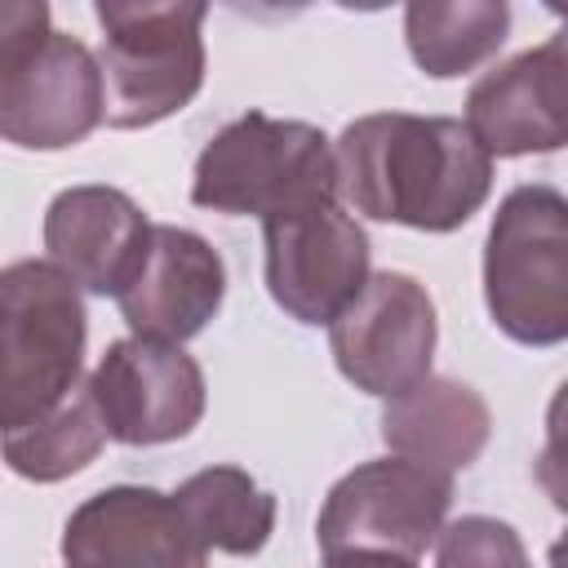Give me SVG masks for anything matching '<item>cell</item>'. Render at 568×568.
I'll return each mask as SVG.
<instances>
[{"label":"cell","mask_w":568,"mask_h":568,"mask_svg":"<svg viewBox=\"0 0 568 568\" xmlns=\"http://www.w3.org/2000/svg\"><path fill=\"white\" fill-rule=\"evenodd\" d=\"M204 22L160 18L102 31V120L111 129H151L182 106L204 84Z\"/></svg>","instance_id":"cell-10"},{"label":"cell","mask_w":568,"mask_h":568,"mask_svg":"<svg viewBox=\"0 0 568 568\" xmlns=\"http://www.w3.org/2000/svg\"><path fill=\"white\" fill-rule=\"evenodd\" d=\"M484 302L519 346L568 337V200L555 186H515L497 204L484 244Z\"/></svg>","instance_id":"cell-4"},{"label":"cell","mask_w":568,"mask_h":568,"mask_svg":"<svg viewBox=\"0 0 568 568\" xmlns=\"http://www.w3.org/2000/svg\"><path fill=\"white\" fill-rule=\"evenodd\" d=\"M98 53L62 31H49L22 62L0 71V138L22 151H62L102 124Z\"/></svg>","instance_id":"cell-9"},{"label":"cell","mask_w":568,"mask_h":568,"mask_svg":"<svg viewBox=\"0 0 568 568\" xmlns=\"http://www.w3.org/2000/svg\"><path fill=\"white\" fill-rule=\"evenodd\" d=\"M222 297H226L222 253L186 226L151 222L142 266L115 293V306L133 337L191 342L222 311Z\"/></svg>","instance_id":"cell-13"},{"label":"cell","mask_w":568,"mask_h":568,"mask_svg":"<svg viewBox=\"0 0 568 568\" xmlns=\"http://www.w3.org/2000/svg\"><path fill=\"white\" fill-rule=\"evenodd\" d=\"M342 9H355V13H377V9H390L395 0H337Z\"/></svg>","instance_id":"cell-23"},{"label":"cell","mask_w":568,"mask_h":568,"mask_svg":"<svg viewBox=\"0 0 568 568\" xmlns=\"http://www.w3.org/2000/svg\"><path fill=\"white\" fill-rule=\"evenodd\" d=\"M493 435V413L484 395L457 377L426 373L408 390L390 395L382 408V439L390 453L422 462L430 470H466Z\"/></svg>","instance_id":"cell-15"},{"label":"cell","mask_w":568,"mask_h":568,"mask_svg":"<svg viewBox=\"0 0 568 568\" xmlns=\"http://www.w3.org/2000/svg\"><path fill=\"white\" fill-rule=\"evenodd\" d=\"M439 320L426 284L404 271H368L359 293L328 320V351L337 373L373 395L390 399L430 373Z\"/></svg>","instance_id":"cell-6"},{"label":"cell","mask_w":568,"mask_h":568,"mask_svg":"<svg viewBox=\"0 0 568 568\" xmlns=\"http://www.w3.org/2000/svg\"><path fill=\"white\" fill-rule=\"evenodd\" d=\"M49 31V0H0V71L44 44Z\"/></svg>","instance_id":"cell-20"},{"label":"cell","mask_w":568,"mask_h":568,"mask_svg":"<svg viewBox=\"0 0 568 568\" xmlns=\"http://www.w3.org/2000/svg\"><path fill=\"white\" fill-rule=\"evenodd\" d=\"M102 444H106V426H102L89 382H80L67 399H58L36 422L0 430L4 466L31 484H58V479L80 475L102 453Z\"/></svg>","instance_id":"cell-18"},{"label":"cell","mask_w":568,"mask_h":568,"mask_svg":"<svg viewBox=\"0 0 568 568\" xmlns=\"http://www.w3.org/2000/svg\"><path fill=\"white\" fill-rule=\"evenodd\" d=\"M80 284L49 257L0 266V430L27 426L84 382Z\"/></svg>","instance_id":"cell-3"},{"label":"cell","mask_w":568,"mask_h":568,"mask_svg":"<svg viewBox=\"0 0 568 568\" xmlns=\"http://www.w3.org/2000/svg\"><path fill=\"white\" fill-rule=\"evenodd\" d=\"M435 564H524V546L510 524L488 519V515H462L453 524H439L435 541Z\"/></svg>","instance_id":"cell-19"},{"label":"cell","mask_w":568,"mask_h":568,"mask_svg":"<svg viewBox=\"0 0 568 568\" xmlns=\"http://www.w3.org/2000/svg\"><path fill=\"white\" fill-rule=\"evenodd\" d=\"M510 36V0H404V44L430 80L479 71Z\"/></svg>","instance_id":"cell-16"},{"label":"cell","mask_w":568,"mask_h":568,"mask_svg":"<svg viewBox=\"0 0 568 568\" xmlns=\"http://www.w3.org/2000/svg\"><path fill=\"white\" fill-rule=\"evenodd\" d=\"M333 164L337 195L359 217L430 235L466 226L493 191V155L448 115H359L333 142Z\"/></svg>","instance_id":"cell-1"},{"label":"cell","mask_w":568,"mask_h":568,"mask_svg":"<svg viewBox=\"0 0 568 568\" xmlns=\"http://www.w3.org/2000/svg\"><path fill=\"white\" fill-rule=\"evenodd\" d=\"M222 4L244 13V18H257V22H288L302 9H311L315 0H222Z\"/></svg>","instance_id":"cell-22"},{"label":"cell","mask_w":568,"mask_h":568,"mask_svg":"<svg viewBox=\"0 0 568 568\" xmlns=\"http://www.w3.org/2000/svg\"><path fill=\"white\" fill-rule=\"evenodd\" d=\"M89 390L102 413L106 439L129 448L182 439L204 417V373L182 351V342H111L89 373Z\"/></svg>","instance_id":"cell-7"},{"label":"cell","mask_w":568,"mask_h":568,"mask_svg":"<svg viewBox=\"0 0 568 568\" xmlns=\"http://www.w3.org/2000/svg\"><path fill=\"white\" fill-rule=\"evenodd\" d=\"M151 240L146 213L120 186H67L44 209V248L84 293L115 297L142 266Z\"/></svg>","instance_id":"cell-14"},{"label":"cell","mask_w":568,"mask_h":568,"mask_svg":"<svg viewBox=\"0 0 568 568\" xmlns=\"http://www.w3.org/2000/svg\"><path fill=\"white\" fill-rule=\"evenodd\" d=\"M266 293L297 324H328L368 280V235L333 200L262 222Z\"/></svg>","instance_id":"cell-8"},{"label":"cell","mask_w":568,"mask_h":568,"mask_svg":"<svg viewBox=\"0 0 568 568\" xmlns=\"http://www.w3.org/2000/svg\"><path fill=\"white\" fill-rule=\"evenodd\" d=\"M337 200V164L324 129L244 111L195 155L191 204L231 217H288Z\"/></svg>","instance_id":"cell-2"},{"label":"cell","mask_w":568,"mask_h":568,"mask_svg":"<svg viewBox=\"0 0 568 568\" xmlns=\"http://www.w3.org/2000/svg\"><path fill=\"white\" fill-rule=\"evenodd\" d=\"M178 506L195 541L213 555H257L275 532V497L240 466H209L178 484Z\"/></svg>","instance_id":"cell-17"},{"label":"cell","mask_w":568,"mask_h":568,"mask_svg":"<svg viewBox=\"0 0 568 568\" xmlns=\"http://www.w3.org/2000/svg\"><path fill=\"white\" fill-rule=\"evenodd\" d=\"M62 559L80 568H200L209 550L195 541L173 493L111 484L71 510Z\"/></svg>","instance_id":"cell-12"},{"label":"cell","mask_w":568,"mask_h":568,"mask_svg":"<svg viewBox=\"0 0 568 568\" xmlns=\"http://www.w3.org/2000/svg\"><path fill=\"white\" fill-rule=\"evenodd\" d=\"M453 506V475L408 462L399 453L346 470L315 519V546L328 564L399 559L417 564Z\"/></svg>","instance_id":"cell-5"},{"label":"cell","mask_w":568,"mask_h":568,"mask_svg":"<svg viewBox=\"0 0 568 568\" xmlns=\"http://www.w3.org/2000/svg\"><path fill=\"white\" fill-rule=\"evenodd\" d=\"M98 27L102 31H120L133 22H160V18H195L204 22L209 0H93Z\"/></svg>","instance_id":"cell-21"},{"label":"cell","mask_w":568,"mask_h":568,"mask_svg":"<svg viewBox=\"0 0 568 568\" xmlns=\"http://www.w3.org/2000/svg\"><path fill=\"white\" fill-rule=\"evenodd\" d=\"M493 160L550 155L568 142V40L524 49L484 71L466 93L462 120Z\"/></svg>","instance_id":"cell-11"}]
</instances>
